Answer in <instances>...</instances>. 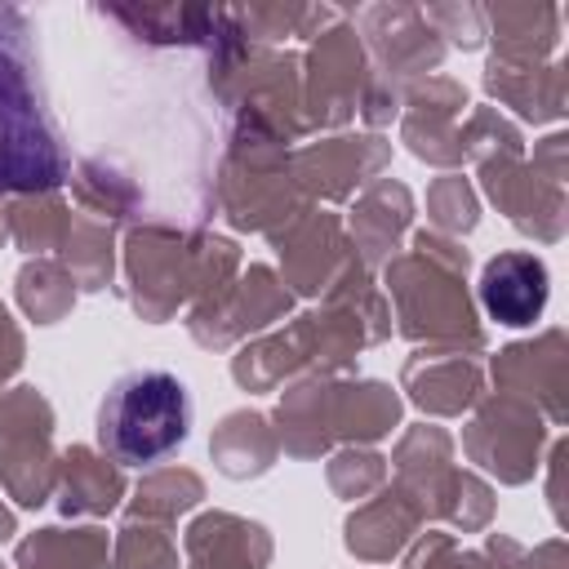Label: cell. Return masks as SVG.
<instances>
[{
  "label": "cell",
  "mask_w": 569,
  "mask_h": 569,
  "mask_svg": "<svg viewBox=\"0 0 569 569\" xmlns=\"http://www.w3.org/2000/svg\"><path fill=\"white\" fill-rule=\"evenodd\" d=\"M547 293H551V280L542 258L533 253H498L480 271V302L498 325H511V329L533 325L547 307Z\"/></svg>",
  "instance_id": "3"
},
{
  "label": "cell",
  "mask_w": 569,
  "mask_h": 569,
  "mask_svg": "<svg viewBox=\"0 0 569 569\" xmlns=\"http://www.w3.org/2000/svg\"><path fill=\"white\" fill-rule=\"evenodd\" d=\"M67 178L36 49L18 13H0V191H44Z\"/></svg>",
  "instance_id": "1"
},
{
  "label": "cell",
  "mask_w": 569,
  "mask_h": 569,
  "mask_svg": "<svg viewBox=\"0 0 569 569\" xmlns=\"http://www.w3.org/2000/svg\"><path fill=\"white\" fill-rule=\"evenodd\" d=\"M191 431V391L169 369L120 373L98 405V449L120 467L169 458Z\"/></svg>",
  "instance_id": "2"
}]
</instances>
